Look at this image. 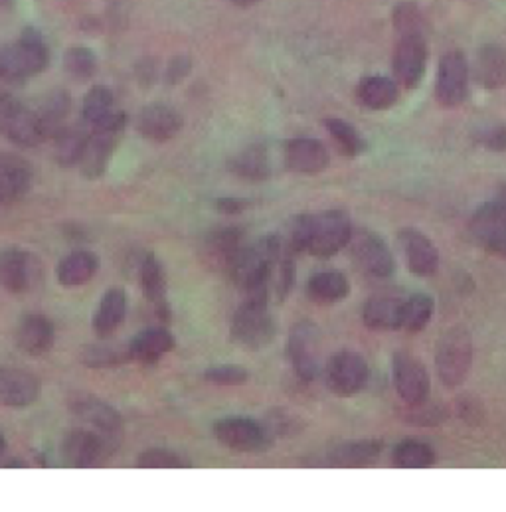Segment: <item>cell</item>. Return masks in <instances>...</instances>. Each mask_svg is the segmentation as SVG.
<instances>
[{
	"mask_svg": "<svg viewBox=\"0 0 506 512\" xmlns=\"http://www.w3.org/2000/svg\"><path fill=\"white\" fill-rule=\"evenodd\" d=\"M427 64L425 36H400L394 54L396 80L406 89H416L422 84Z\"/></svg>",
	"mask_w": 506,
	"mask_h": 512,
	"instance_id": "9a60e30c",
	"label": "cell"
},
{
	"mask_svg": "<svg viewBox=\"0 0 506 512\" xmlns=\"http://www.w3.org/2000/svg\"><path fill=\"white\" fill-rule=\"evenodd\" d=\"M64 70H66L68 76H72L78 82L91 80L97 72V58L85 46L68 48L66 54H64Z\"/></svg>",
	"mask_w": 506,
	"mask_h": 512,
	"instance_id": "60d3db41",
	"label": "cell"
},
{
	"mask_svg": "<svg viewBox=\"0 0 506 512\" xmlns=\"http://www.w3.org/2000/svg\"><path fill=\"white\" fill-rule=\"evenodd\" d=\"M469 95V62L461 52H447L437 68L435 97L443 107H459Z\"/></svg>",
	"mask_w": 506,
	"mask_h": 512,
	"instance_id": "30bf717a",
	"label": "cell"
},
{
	"mask_svg": "<svg viewBox=\"0 0 506 512\" xmlns=\"http://www.w3.org/2000/svg\"><path fill=\"white\" fill-rule=\"evenodd\" d=\"M257 2H261V0H234V4H238V6H253Z\"/></svg>",
	"mask_w": 506,
	"mask_h": 512,
	"instance_id": "f5cc1de1",
	"label": "cell"
},
{
	"mask_svg": "<svg viewBox=\"0 0 506 512\" xmlns=\"http://www.w3.org/2000/svg\"><path fill=\"white\" fill-rule=\"evenodd\" d=\"M295 254L287 252L283 248V254L279 257L275 269H273V291L277 293V297L283 301L287 299V295L291 293V289L295 287Z\"/></svg>",
	"mask_w": 506,
	"mask_h": 512,
	"instance_id": "7bdbcfd3",
	"label": "cell"
},
{
	"mask_svg": "<svg viewBox=\"0 0 506 512\" xmlns=\"http://www.w3.org/2000/svg\"><path fill=\"white\" fill-rule=\"evenodd\" d=\"M473 74L477 84L489 91L506 86V48L487 44L477 52Z\"/></svg>",
	"mask_w": 506,
	"mask_h": 512,
	"instance_id": "d4e9b609",
	"label": "cell"
},
{
	"mask_svg": "<svg viewBox=\"0 0 506 512\" xmlns=\"http://www.w3.org/2000/svg\"><path fill=\"white\" fill-rule=\"evenodd\" d=\"M325 127L329 131V135L335 139L338 149L342 151V155L346 157H358L364 149H366V143L362 139V135L344 119H338V117H331V119H325Z\"/></svg>",
	"mask_w": 506,
	"mask_h": 512,
	"instance_id": "f35d334b",
	"label": "cell"
},
{
	"mask_svg": "<svg viewBox=\"0 0 506 512\" xmlns=\"http://www.w3.org/2000/svg\"><path fill=\"white\" fill-rule=\"evenodd\" d=\"M433 313H435V301L429 295L425 293L410 295L402 303L400 329L408 333H420L433 319Z\"/></svg>",
	"mask_w": 506,
	"mask_h": 512,
	"instance_id": "e575fe53",
	"label": "cell"
},
{
	"mask_svg": "<svg viewBox=\"0 0 506 512\" xmlns=\"http://www.w3.org/2000/svg\"><path fill=\"white\" fill-rule=\"evenodd\" d=\"M398 242L412 273L420 277H429L439 269V252L435 244L420 230H402Z\"/></svg>",
	"mask_w": 506,
	"mask_h": 512,
	"instance_id": "44dd1931",
	"label": "cell"
},
{
	"mask_svg": "<svg viewBox=\"0 0 506 512\" xmlns=\"http://www.w3.org/2000/svg\"><path fill=\"white\" fill-rule=\"evenodd\" d=\"M137 129L149 141L167 143L180 133L182 117L167 103H151L139 113Z\"/></svg>",
	"mask_w": 506,
	"mask_h": 512,
	"instance_id": "d6986e66",
	"label": "cell"
},
{
	"mask_svg": "<svg viewBox=\"0 0 506 512\" xmlns=\"http://www.w3.org/2000/svg\"><path fill=\"white\" fill-rule=\"evenodd\" d=\"M350 252L356 265L376 279H386L394 273L396 261L388 244L372 232H358L350 238Z\"/></svg>",
	"mask_w": 506,
	"mask_h": 512,
	"instance_id": "4fadbf2b",
	"label": "cell"
},
{
	"mask_svg": "<svg viewBox=\"0 0 506 512\" xmlns=\"http://www.w3.org/2000/svg\"><path fill=\"white\" fill-rule=\"evenodd\" d=\"M232 335L242 348L261 350L275 337V321L269 303L244 299L232 319Z\"/></svg>",
	"mask_w": 506,
	"mask_h": 512,
	"instance_id": "8992f818",
	"label": "cell"
},
{
	"mask_svg": "<svg viewBox=\"0 0 506 512\" xmlns=\"http://www.w3.org/2000/svg\"><path fill=\"white\" fill-rule=\"evenodd\" d=\"M368 374V364L358 352L340 350L325 368V382L333 394L350 398L366 386Z\"/></svg>",
	"mask_w": 506,
	"mask_h": 512,
	"instance_id": "ba28073f",
	"label": "cell"
},
{
	"mask_svg": "<svg viewBox=\"0 0 506 512\" xmlns=\"http://www.w3.org/2000/svg\"><path fill=\"white\" fill-rule=\"evenodd\" d=\"M38 259L18 248L0 252V285L8 293H26L38 279Z\"/></svg>",
	"mask_w": 506,
	"mask_h": 512,
	"instance_id": "2e32d148",
	"label": "cell"
},
{
	"mask_svg": "<svg viewBox=\"0 0 506 512\" xmlns=\"http://www.w3.org/2000/svg\"><path fill=\"white\" fill-rule=\"evenodd\" d=\"M473 366V337L471 333L455 325L441 335L435 348V370L447 388H459Z\"/></svg>",
	"mask_w": 506,
	"mask_h": 512,
	"instance_id": "3957f363",
	"label": "cell"
},
{
	"mask_svg": "<svg viewBox=\"0 0 506 512\" xmlns=\"http://www.w3.org/2000/svg\"><path fill=\"white\" fill-rule=\"evenodd\" d=\"M204 380L218 386H240L250 380V372L242 366L226 364V366H214L204 372Z\"/></svg>",
	"mask_w": 506,
	"mask_h": 512,
	"instance_id": "bcb514c9",
	"label": "cell"
},
{
	"mask_svg": "<svg viewBox=\"0 0 506 512\" xmlns=\"http://www.w3.org/2000/svg\"><path fill=\"white\" fill-rule=\"evenodd\" d=\"M40 396L38 378L20 368H0V406L28 408Z\"/></svg>",
	"mask_w": 506,
	"mask_h": 512,
	"instance_id": "ffe728a7",
	"label": "cell"
},
{
	"mask_svg": "<svg viewBox=\"0 0 506 512\" xmlns=\"http://www.w3.org/2000/svg\"><path fill=\"white\" fill-rule=\"evenodd\" d=\"M384 449V443L378 439L344 443L329 453L327 465L331 467H364L370 465Z\"/></svg>",
	"mask_w": 506,
	"mask_h": 512,
	"instance_id": "d6a6232c",
	"label": "cell"
},
{
	"mask_svg": "<svg viewBox=\"0 0 506 512\" xmlns=\"http://www.w3.org/2000/svg\"><path fill=\"white\" fill-rule=\"evenodd\" d=\"M54 337H56V333H54L52 321L40 313L26 315L20 321L18 333H16V341H18L20 350H24L26 354H32V356L46 354L54 346Z\"/></svg>",
	"mask_w": 506,
	"mask_h": 512,
	"instance_id": "603a6c76",
	"label": "cell"
},
{
	"mask_svg": "<svg viewBox=\"0 0 506 512\" xmlns=\"http://www.w3.org/2000/svg\"><path fill=\"white\" fill-rule=\"evenodd\" d=\"M287 354L295 374L305 380L313 382L319 376V331L317 325L311 321L297 323L287 341Z\"/></svg>",
	"mask_w": 506,
	"mask_h": 512,
	"instance_id": "8fae6325",
	"label": "cell"
},
{
	"mask_svg": "<svg viewBox=\"0 0 506 512\" xmlns=\"http://www.w3.org/2000/svg\"><path fill=\"white\" fill-rule=\"evenodd\" d=\"M141 287L145 297L157 307V313L167 319L169 307H167V277L163 263L153 254H147L141 261Z\"/></svg>",
	"mask_w": 506,
	"mask_h": 512,
	"instance_id": "f1b7e54d",
	"label": "cell"
},
{
	"mask_svg": "<svg viewBox=\"0 0 506 512\" xmlns=\"http://www.w3.org/2000/svg\"><path fill=\"white\" fill-rule=\"evenodd\" d=\"M174 348V337L169 329H145L141 331L131 344H129V354L131 360H137L141 364H155L159 362L165 354H169Z\"/></svg>",
	"mask_w": 506,
	"mask_h": 512,
	"instance_id": "83f0119b",
	"label": "cell"
},
{
	"mask_svg": "<svg viewBox=\"0 0 506 512\" xmlns=\"http://www.w3.org/2000/svg\"><path fill=\"white\" fill-rule=\"evenodd\" d=\"M230 171L246 180H265L271 174V161L263 145H252L230 163Z\"/></svg>",
	"mask_w": 506,
	"mask_h": 512,
	"instance_id": "d590c367",
	"label": "cell"
},
{
	"mask_svg": "<svg viewBox=\"0 0 506 512\" xmlns=\"http://www.w3.org/2000/svg\"><path fill=\"white\" fill-rule=\"evenodd\" d=\"M113 113V91L109 87L95 86L87 91L82 105L84 121L91 127Z\"/></svg>",
	"mask_w": 506,
	"mask_h": 512,
	"instance_id": "ab89813d",
	"label": "cell"
},
{
	"mask_svg": "<svg viewBox=\"0 0 506 512\" xmlns=\"http://www.w3.org/2000/svg\"><path fill=\"white\" fill-rule=\"evenodd\" d=\"M285 163L291 171L299 174H319L329 167L331 155L321 141L299 137L287 143Z\"/></svg>",
	"mask_w": 506,
	"mask_h": 512,
	"instance_id": "7402d4cb",
	"label": "cell"
},
{
	"mask_svg": "<svg viewBox=\"0 0 506 512\" xmlns=\"http://www.w3.org/2000/svg\"><path fill=\"white\" fill-rule=\"evenodd\" d=\"M457 406L461 420H465L469 426H477L483 420V406H479L473 398H463Z\"/></svg>",
	"mask_w": 506,
	"mask_h": 512,
	"instance_id": "681fc988",
	"label": "cell"
},
{
	"mask_svg": "<svg viewBox=\"0 0 506 512\" xmlns=\"http://www.w3.org/2000/svg\"><path fill=\"white\" fill-rule=\"evenodd\" d=\"M113 449L93 429H72L64 439L66 463L78 469L93 467L103 455H111Z\"/></svg>",
	"mask_w": 506,
	"mask_h": 512,
	"instance_id": "ac0fdd59",
	"label": "cell"
},
{
	"mask_svg": "<svg viewBox=\"0 0 506 512\" xmlns=\"http://www.w3.org/2000/svg\"><path fill=\"white\" fill-rule=\"evenodd\" d=\"M487 151L493 153H506V125H497L491 129H485L477 139Z\"/></svg>",
	"mask_w": 506,
	"mask_h": 512,
	"instance_id": "7dc6e473",
	"label": "cell"
},
{
	"mask_svg": "<svg viewBox=\"0 0 506 512\" xmlns=\"http://www.w3.org/2000/svg\"><path fill=\"white\" fill-rule=\"evenodd\" d=\"M352 226L342 210H327L321 214H303L289 224L283 248L291 254L309 252L315 257L337 256L350 244Z\"/></svg>",
	"mask_w": 506,
	"mask_h": 512,
	"instance_id": "6da1fadb",
	"label": "cell"
},
{
	"mask_svg": "<svg viewBox=\"0 0 506 512\" xmlns=\"http://www.w3.org/2000/svg\"><path fill=\"white\" fill-rule=\"evenodd\" d=\"M70 410L89 429L97 431L113 451L119 447L123 422L113 406L91 394H74L70 398Z\"/></svg>",
	"mask_w": 506,
	"mask_h": 512,
	"instance_id": "52a82bcc",
	"label": "cell"
},
{
	"mask_svg": "<svg viewBox=\"0 0 506 512\" xmlns=\"http://www.w3.org/2000/svg\"><path fill=\"white\" fill-rule=\"evenodd\" d=\"M135 465L139 469H182V467H188V463L178 453H174L170 449H161V447L143 451L139 455V459L135 461Z\"/></svg>",
	"mask_w": 506,
	"mask_h": 512,
	"instance_id": "ee69618b",
	"label": "cell"
},
{
	"mask_svg": "<svg viewBox=\"0 0 506 512\" xmlns=\"http://www.w3.org/2000/svg\"><path fill=\"white\" fill-rule=\"evenodd\" d=\"M394 465L400 469H429L435 465V451L423 441L406 439L394 449Z\"/></svg>",
	"mask_w": 506,
	"mask_h": 512,
	"instance_id": "8d00e7d4",
	"label": "cell"
},
{
	"mask_svg": "<svg viewBox=\"0 0 506 512\" xmlns=\"http://www.w3.org/2000/svg\"><path fill=\"white\" fill-rule=\"evenodd\" d=\"M125 315H127V295L123 289L113 287L99 301V307L93 315V331L99 337H109L125 321Z\"/></svg>",
	"mask_w": 506,
	"mask_h": 512,
	"instance_id": "4316f807",
	"label": "cell"
},
{
	"mask_svg": "<svg viewBox=\"0 0 506 512\" xmlns=\"http://www.w3.org/2000/svg\"><path fill=\"white\" fill-rule=\"evenodd\" d=\"M402 297L376 295L366 301L362 309V321L372 331H396L402 319Z\"/></svg>",
	"mask_w": 506,
	"mask_h": 512,
	"instance_id": "484cf974",
	"label": "cell"
},
{
	"mask_svg": "<svg viewBox=\"0 0 506 512\" xmlns=\"http://www.w3.org/2000/svg\"><path fill=\"white\" fill-rule=\"evenodd\" d=\"M190 70H192L190 58L176 56V58L170 60V64L167 66L165 80H167V84H170V86H176V84H180L190 74Z\"/></svg>",
	"mask_w": 506,
	"mask_h": 512,
	"instance_id": "c3c4849f",
	"label": "cell"
},
{
	"mask_svg": "<svg viewBox=\"0 0 506 512\" xmlns=\"http://www.w3.org/2000/svg\"><path fill=\"white\" fill-rule=\"evenodd\" d=\"M89 133H85L82 127H66L62 129L56 139V161L64 169H72L80 165L84 157L85 145H87Z\"/></svg>",
	"mask_w": 506,
	"mask_h": 512,
	"instance_id": "836d02e7",
	"label": "cell"
},
{
	"mask_svg": "<svg viewBox=\"0 0 506 512\" xmlns=\"http://www.w3.org/2000/svg\"><path fill=\"white\" fill-rule=\"evenodd\" d=\"M2 2H10V0H2Z\"/></svg>",
	"mask_w": 506,
	"mask_h": 512,
	"instance_id": "9f6ffc18",
	"label": "cell"
},
{
	"mask_svg": "<svg viewBox=\"0 0 506 512\" xmlns=\"http://www.w3.org/2000/svg\"><path fill=\"white\" fill-rule=\"evenodd\" d=\"M68 111H70V97L64 91H56L44 101L38 115H40L46 137H56L62 129H66L64 121L68 117Z\"/></svg>",
	"mask_w": 506,
	"mask_h": 512,
	"instance_id": "74e56055",
	"label": "cell"
},
{
	"mask_svg": "<svg viewBox=\"0 0 506 512\" xmlns=\"http://www.w3.org/2000/svg\"><path fill=\"white\" fill-rule=\"evenodd\" d=\"M97 269H99L97 256L87 250H78L60 261L58 281L64 287H80L93 279Z\"/></svg>",
	"mask_w": 506,
	"mask_h": 512,
	"instance_id": "1f68e13d",
	"label": "cell"
},
{
	"mask_svg": "<svg viewBox=\"0 0 506 512\" xmlns=\"http://www.w3.org/2000/svg\"><path fill=\"white\" fill-rule=\"evenodd\" d=\"M307 293L319 305H335L348 297L350 283L340 271H321L309 279Z\"/></svg>",
	"mask_w": 506,
	"mask_h": 512,
	"instance_id": "4dcf8cb0",
	"label": "cell"
},
{
	"mask_svg": "<svg viewBox=\"0 0 506 512\" xmlns=\"http://www.w3.org/2000/svg\"><path fill=\"white\" fill-rule=\"evenodd\" d=\"M250 200H246V198H234V196H230V198H218L216 200V208L222 212V214H228V216H238V214H242V212H246L248 208H250Z\"/></svg>",
	"mask_w": 506,
	"mask_h": 512,
	"instance_id": "f907efd6",
	"label": "cell"
},
{
	"mask_svg": "<svg viewBox=\"0 0 506 512\" xmlns=\"http://www.w3.org/2000/svg\"><path fill=\"white\" fill-rule=\"evenodd\" d=\"M246 246V234L242 228L224 226L210 232L202 248V259L210 269L228 273Z\"/></svg>",
	"mask_w": 506,
	"mask_h": 512,
	"instance_id": "5bb4252c",
	"label": "cell"
},
{
	"mask_svg": "<svg viewBox=\"0 0 506 512\" xmlns=\"http://www.w3.org/2000/svg\"><path fill=\"white\" fill-rule=\"evenodd\" d=\"M394 28L400 36H423L425 20L420 6L414 2H400L394 10Z\"/></svg>",
	"mask_w": 506,
	"mask_h": 512,
	"instance_id": "b9f144b4",
	"label": "cell"
},
{
	"mask_svg": "<svg viewBox=\"0 0 506 512\" xmlns=\"http://www.w3.org/2000/svg\"><path fill=\"white\" fill-rule=\"evenodd\" d=\"M493 202L499 206V210L506 216V186H503V190L499 192V196Z\"/></svg>",
	"mask_w": 506,
	"mask_h": 512,
	"instance_id": "816d5d0a",
	"label": "cell"
},
{
	"mask_svg": "<svg viewBox=\"0 0 506 512\" xmlns=\"http://www.w3.org/2000/svg\"><path fill=\"white\" fill-rule=\"evenodd\" d=\"M127 127V115L123 111H113L99 123L91 125L84 157L80 161V169L85 178H99L107 171V165L117 149L121 135Z\"/></svg>",
	"mask_w": 506,
	"mask_h": 512,
	"instance_id": "277c9868",
	"label": "cell"
},
{
	"mask_svg": "<svg viewBox=\"0 0 506 512\" xmlns=\"http://www.w3.org/2000/svg\"><path fill=\"white\" fill-rule=\"evenodd\" d=\"M356 97H358L360 105H364L366 109L384 111V109H390L398 101L400 89H398V84L390 78L368 76L356 87Z\"/></svg>",
	"mask_w": 506,
	"mask_h": 512,
	"instance_id": "f546056e",
	"label": "cell"
},
{
	"mask_svg": "<svg viewBox=\"0 0 506 512\" xmlns=\"http://www.w3.org/2000/svg\"><path fill=\"white\" fill-rule=\"evenodd\" d=\"M214 437L218 443L240 453H259L269 447L271 433L252 418H224L216 422Z\"/></svg>",
	"mask_w": 506,
	"mask_h": 512,
	"instance_id": "9c48e42d",
	"label": "cell"
},
{
	"mask_svg": "<svg viewBox=\"0 0 506 512\" xmlns=\"http://www.w3.org/2000/svg\"><path fill=\"white\" fill-rule=\"evenodd\" d=\"M0 131L10 143L24 149H32L46 139L40 115L10 93H0Z\"/></svg>",
	"mask_w": 506,
	"mask_h": 512,
	"instance_id": "5b68a950",
	"label": "cell"
},
{
	"mask_svg": "<svg viewBox=\"0 0 506 512\" xmlns=\"http://www.w3.org/2000/svg\"><path fill=\"white\" fill-rule=\"evenodd\" d=\"M32 186V167L16 157L0 153V200L16 202Z\"/></svg>",
	"mask_w": 506,
	"mask_h": 512,
	"instance_id": "cb8c5ba5",
	"label": "cell"
},
{
	"mask_svg": "<svg viewBox=\"0 0 506 512\" xmlns=\"http://www.w3.org/2000/svg\"><path fill=\"white\" fill-rule=\"evenodd\" d=\"M0 202H2V200H0Z\"/></svg>",
	"mask_w": 506,
	"mask_h": 512,
	"instance_id": "6f0895ef",
	"label": "cell"
},
{
	"mask_svg": "<svg viewBox=\"0 0 506 512\" xmlns=\"http://www.w3.org/2000/svg\"><path fill=\"white\" fill-rule=\"evenodd\" d=\"M4 447H6V443H4V437H2V433H0V457L4 455Z\"/></svg>",
	"mask_w": 506,
	"mask_h": 512,
	"instance_id": "11a10c76",
	"label": "cell"
},
{
	"mask_svg": "<svg viewBox=\"0 0 506 512\" xmlns=\"http://www.w3.org/2000/svg\"><path fill=\"white\" fill-rule=\"evenodd\" d=\"M394 384L406 406H418L427 402L431 380L422 362L410 352L394 354Z\"/></svg>",
	"mask_w": 506,
	"mask_h": 512,
	"instance_id": "7c38bea8",
	"label": "cell"
},
{
	"mask_svg": "<svg viewBox=\"0 0 506 512\" xmlns=\"http://www.w3.org/2000/svg\"><path fill=\"white\" fill-rule=\"evenodd\" d=\"M469 228L479 246L506 256V216L493 200L473 214Z\"/></svg>",
	"mask_w": 506,
	"mask_h": 512,
	"instance_id": "e0dca14e",
	"label": "cell"
},
{
	"mask_svg": "<svg viewBox=\"0 0 506 512\" xmlns=\"http://www.w3.org/2000/svg\"><path fill=\"white\" fill-rule=\"evenodd\" d=\"M131 354H129V346L125 350H117L111 346H93L89 350H85L84 364L91 368H107V366H117L123 362H129Z\"/></svg>",
	"mask_w": 506,
	"mask_h": 512,
	"instance_id": "f6af8a7d",
	"label": "cell"
},
{
	"mask_svg": "<svg viewBox=\"0 0 506 512\" xmlns=\"http://www.w3.org/2000/svg\"><path fill=\"white\" fill-rule=\"evenodd\" d=\"M6 467H8V469H12V467H26V463H24V461H8Z\"/></svg>",
	"mask_w": 506,
	"mask_h": 512,
	"instance_id": "db71d44e",
	"label": "cell"
},
{
	"mask_svg": "<svg viewBox=\"0 0 506 512\" xmlns=\"http://www.w3.org/2000/svg\"><path fill=\"white\" fill-rule=\"evenodd\" d=\"M50 62L48 48L34 28H26L18 42L0 48V78L20 82L38 76Z\"/></svg>",
	"mask_w": 506,
	"mask_h": 512,
	"instance_id": "7a4b0ae2",
	"label": "cell"
}]
</instances>
